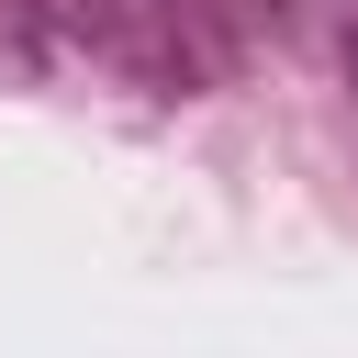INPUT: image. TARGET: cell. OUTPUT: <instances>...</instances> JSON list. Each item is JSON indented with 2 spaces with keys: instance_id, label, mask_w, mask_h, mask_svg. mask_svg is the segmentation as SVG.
Masks as SVG:
<instances>
[]
</instances>
